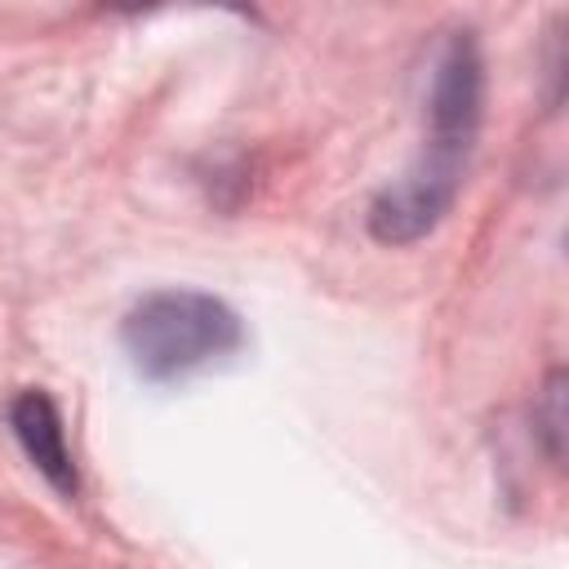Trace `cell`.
<instances>
[{"label":"cell","instance_id":"6da1fadb","mask_svg":"<svg viewBox=\"0 0 569 569\" xmlns=\"http://www.w3.org/2000/svg\"><path fill=\"white\" fill-rule=\"evenodd\" d=\"M480 49L471 31H453L440 49L436 76H431V142L427 156L387 187L369 209V231L382 244H405L427 236L453 204L458 178L480 124Z\"/></svg>","mask_w":569,"mask_h":569},{"label":"cell","instance_id":"7a4b0ae2","mask_svg":"<svg viewBox=\"0 0 569 569\" xmlns=\"http://www.w3.org/2000/svg\"><path fill=\"white\" fill-rule=\"evenodd\" d=\"M240 316L200 289H160L129 307L120 342L147 382H173L240 347Z\"/></svg>","mask_w":569,"mask_h":569},{"label":"cell","instance_id":"3957f363","mask_svg":"<svg viewBox=\"0 0 569 569\" xmlns=\"http://www.w3.org/2000/svg\"><path fill=\"white\" fill-rule=\"evenodd\" d=\"M9 427H13L18 445L27 449V458L36 462V471L58 493H76V462H71L67 431H62V418H58L53 400L44 391H22L9 409Z\"/></svg>","mask_w":569,"mask_h":569},{"label":"cell","instance_id":"277c9868","mask_svg":"<svg viewBox=\"0 0 569 569\" xmlns=\"http://www.w3.org/2000/svg\"><path fill=\"white\" fill-rule=\"evenodd\" d=\"M533 422H538V431L547 436L551 462H560V436H565V373H560V369L547 378V387H542V396H538V405H533Z\"/></svg>","mask_w":569,"mask_h":569}]
</instances>
